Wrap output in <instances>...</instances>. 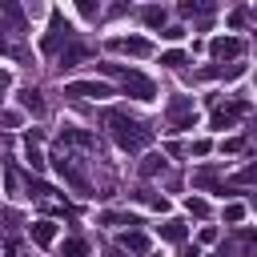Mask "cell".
I'll return each mask as SVG.
<instances>
[{"label": "cell", "instance_id": "ab89813d", "mask_svg": "<svg viewBox=\"0 0 257 257\" xmlns=\"http://www.w3.org/2000/svg\"><path fill=\"white\" fill-rule=\"evenodd\" d=\"M4 52H12V48H8V40H4V36H0V56H4Z\"/></svg>", "mask_w": 257, "mask_h": 257}, {"label": "cell", "instance_id": "f546056e", "mask_svg": "<svg viewBox=\"0 0 257 257\" xmlns=\"http://www.w3.org/2000/svg\"><path fill=\"white\" fill-rule=\"evenodd\" d=\"M209 149H213V141H193V149H189V153H193V157H205Z\"/></svg>", "mask_w": 257, "mask_h": 257}, {"label": "cell", "instance_id": "f35d334b", "mask_svg": "<svg viewBox=\"0 0 257 257\" xmlns=\"http://www.w3.org/2000/svg\"><path fill=\"white\" fill-rule=\"evenodd\" d=\"M181 257H201V253H197V245H193V249H185V253H181Z\"/></svg>", "mask_w": 257, "mask_h": 257}, {"label": "cell", "instance_id": "e575fe53", "mask_svg": "<svg viewBox=\"0 0 257 257\" xmlns=\"http://www.w3.org/2000/svg\"><path fill=\"white\" fill-rule=\"evenodd\" d=\"M169 157H185V145L181 141H169Z\"/></svg>", "mask_w": 257, "mask_h": 257}, {"label": "cell", "instance_id": "7c38bea8", "mask_svg": "<svg viewBox=\"0 0 257 257\" xmlns=\"http://www.w3.org/2000/svg\"><path fill=\"white\" fill-rule=\"evenodd\" d=\"M60 145H64V149L76 145V149H84V153H96V137H92L88 128H64V133H60Z\"/></svg>", "mask_w": 257, "mask_h": 257}, {"label": "cell", "instance_id": "d4e9b609", "mask_svg": "<svg viewBox=\"0 0 257 257\" xmlns=\"http://www.w3.org/2000/svg\"><path fill=\"white\" fill-rule=\"evenodd\" d=\"M185 209H189L193 217H209V201H205V197H189V201H185Z\"/></svg>", "mask_w": 257, "mask_h": 257}, {"label": "cell", "instance_id": "8992f818", "mask_svg": "<svg viewBox=\"0 0 257 257\" xmlns=\"http://www.w3.org/2000/svg\"><path fill=\"white\" fill-rule=\"evenodd\" d=\"M64 96H80V100H104V96H112V88H108L104 80H72V84H64Z\"/></svg>", "mask_w": 257, "mask_h": 257}, {"label": "cell", "instance_id": "836d02e7", "mask_svg": "<svg viewBox=\"0 0 257 257\" xmlns=\"http://www.w3.org/2000/svg\"><path fill=\"white\" fill-rule=\"evenodd\" d=\"M0 124H4V128H16L20 116H16V112H0Z\"/></svg>", "mask_w": 257, "mask_h": 257}, {"label": "cell", "instance_id": "74e56055", "mask_svg": "<svg viewBox=\"0 0 257 257\" xmlns=\"http://www.w3.org/2000/svg\"><path fill=\"white\" fill-rule=\"evenodd\" d=\"M8 84H12V80H8V72H4V68H0V96H4V92H8Z\"/></svg>", "mask_w": 257, "mask_h": 257}, {"label": "cell", "instance_id": "52a82bcc", "mask_svg": "<svg viewBox=\"0 0 257 257\" xmlns=\"http://www.w3.org/2000/svg\"><path fill=\"white\" fill-rule=\"evenodd\" d=\"M209 52H213L217 60H241V56H245V40H241V36H213V40H209Z\"/></svg>", "mask_w": 257, "mask_h": 257}, {"label": "cell", "instance_id": "83f0119b", "mask_svg": "<svg viewBox=\"0 0 257 257\" xmlns=\"http://www.w3.org/2000/svg\"><path fill=\"white\" fill-rule=\"evenodd\" d=\"M253 177H257V165H245V169L237 173V185H253Z\"/></svg>", "mask_w": 257, "mask_h": 257}, {"label": "cell", "instance_id": "9a60e30c", "mask_svg": "<svg viewBox=\"0 0 257 257\" xmlns=\"http://www.w3.org/2000/svg\"><path fill=\"white\" fill-rule=\"evenodd\" d=\"M133 197H137L141 205H149L153 213H165V209H169V197H165V193H157V189H149V185H145V189H137Z\"/></svg>", "mask_w": 257, "mask_h": 257}, {"label": "cell", "instance_id": "603a6c76", "mask_svg": "<svg viewBox=\"0 0 257 257\" xmlns=\"http://www.w3.org/2000/svg\"><path fill=\"white\" fill-rule=\"evenodd\" d=\"M161 64H165V68H185L189 56H185L181 48H169V52H161Z\"/></svg>", "mask_w": 257, "mask_h": 257}, {"label": "cell", "instance_id": "e0dca14e", "mask_svg": "<svg viewBox=\"0 0 257 257\" xmlns=\"http://www.w3.org/2000/svg\"><path fill=\"white\" fill-rule=\"evenodd\" d=\"M241 72H245V64H209V68H201L205 80H221V76L233 80V76H241Z\"/></svg>", "mask_w": 257, "mask_h": 257}, {"label": "cell", "instance_id": "8d00e7d4", "mask_svg": "<svg viewBox=\"0 0 257 257\" xmlns=\"http://www.w3.org/2000/svg\"><path fill=\"white\" fill-rule=\"evenodd\" d=\"M8 253H12V257H28V253H24V249H20L16 241H8Z\"/></svg>", "mask_w": 257, "mask_h": 257}, {"label": "cell", "instance_id": "b9f144b4", "mask_svg": "<svg viewBox=\"0 0 257 257\" xmlns=\"http://www.w3.org/2000/svg\"><path fill=\"white\" fill-rule=\"evenodd\" d=\"M213 257H217V253H213Z\"/></svg>", "mask_w": 257, "mask_h": 257}, {"label": "cell", "instance_id": "7402d4cb", "mask_svg": "<svg viewBox=\"0 0 257 257\" xmlns=\"http://www.w3.org/2000/svg\"><path fill=\"white\" fill-rule=\"evenodd\" d=\"M100 221L104 225H128V229L141 225V217H133V213H100Z\"/></svg>", "mask_w": 257, "mask_h": 257}, {"label": "cell", "instance_id": "4fadbf2b", "mask_svg": "<svg viewBox=\"0 0 257 257\" xmlns=\"http://www.w3.org/2000/svg\"><path fill=\"white\" fill-rule=\"evenodd\" d=\"M28 237H32L40 249H48V245L56 241V225H52L48 217H40V221H32V225H28Z\"/></svg>", "mask_w": 257, "mask_h": 257}, {"label": "cell", "instance_id": "60d3db41", "mask_svg": "<svg viewBox=\"0 0 257 257\" xmlns=\"http://www.w3.org/2000/svg\"><path fill=\"white\" fill-rule=\"evenodd\" d=\"M112 257H120V253H112Z\"/></svg>", "mask_w": 257, "mask_h": 257}, {"label": "cell", "instance_id": "9c48e42d", "mask_svg": "<svg viewBox=\"0 0 257 257\" xmlns=\"http://www.w3.org/2000/svg\"><path fill=\"white\" fill-rule=\"evenodd\" d=\"M84 60H88V44H80L76 36L56 52V68H60V72H64V68H76V64H84Z\"/></svg>", "mask_w": 257, "mask_h": 257}, {"label": "cell", "instance_id": "4dcf8cb0", "mask_svg": "<svg viewBox=\"0 0 257 257\" xmlns=\"http://www.w3.org/2000/svg\"><path fill=\"white\" fill-rule=\"evenodd\" d=\"M8 193L20 197V177H16V169H8Z\"/></svg>", "mask_w": 257, "mask_h": 257}, {"label": "cell", "instance_id": "d590c367", "mask_svg": "<svg viewBox=\"0 0 257 257\" xmlns=\"http://www.w3.org/2000/svg\"><path fill=\"white\" fill-rule=\"evenodd\" d=\"M201 241H205V245H209V241H217V229H213V225H205V229H201Z\"/></svg>", "mask_w": 257, "mask_h": 257}, {"label": "cell", "instance_id": "4316f807", "mask_svg": "<svg viewBox=\"0 0 257 257\" xmlns=\"http://www.w3.org/2000/svg\"><path fill=\"white\" fill-rule=\"evenodd\" d=\"M76 8H80V16H88V20H92V16H100V4H96V0H80Z\"/></svg>", "mask_w": 257, "mask_h": 257}, {"label": "cell", "instance_id": "cb8c5ba5", "mask_svg": "<svg viewBox=\"0 0 257 257\" xmlns=\"http://www.w3.org/2000/svg\"><path fill=\"white\" fill-rule=\"evenodd\" d=\"M141 173H145V177L165 173V157H145V161H141Z\"/></svg>", "mask_w": 257, "mask_h": 257}, {"label": "cell", "instance_id": "d6986e66", "mask_svg": "<svg viewBox=\"0 0 257 257\" xmlns=\"http://www.w3.org/2000/svg\"><path fill=\"white\" fill-rule=\"evenodd\" d=\"M165 8H157V4H149V8H141V20L149 24V28H165Z\"/></svg>", "mask_w": 257, "mask_h": 257}, {"label": "cell", "instance_id": "484cf974", "mask_svg": "<svg viewBox=\"0 0 257 257\" xmlns=\"http://www.w3.org/2000/svg\"><path fill=\"white\" fill-rule=\"evenodd\" d=\"M241 217H245V205H237V201H229V205H225V221H229V225H237Z\"/></svg>", "mask_w": 257, "mask_h": 257}, {"label": "cell", "instance_id": "7a4b0ae2", "mask_svg": "<svg viewBox=\"0 0 257 257\" xmlns=\"http://www.w3.org/2000/svg\"><path fill=\"white\" fill-rule=\"evenodd\" d=\"M104 76H116L120 80V92L124 96H133V100H153L157 96V84L145 76V72H133V68H124V64H96Z\"/></svg>", "mask_w": 257, "mask_h": 257}, {"label": "cell", "instance_id": "ba28073f", "mask_svg": "<svg viewBox=\"0 0 257 257\" xmlns=\"http://www.w3.org/2000/svg\"><path fill=\"white\" fill-rule=\"evenodd\" d=\"M249 112V100H229V104H221V108H213V128H233L241 116Z\"/></svg>", "mask_w": 257, "mask_h": 257}, {"label": "cell", "instance_id": "1f68e13d", "mask_svg": "<svg viewBox=\"0 0 257 257\" xmlns=\"http://www.w3.org/2000/svg\"><path fill=\"white\" fill-rule=\"evenodd\" d=\"M4 12H8V20H12V24H24V16H20V8H16V4H4Z\"/></svg>", "mask_w": 257, "mask_h": 257}, {"label": "cell", "instance_id": "d6a6232c", "mask_svg": "<svg viewBox=\"0 0 257 257\" xmlns=\"http://www.w3.org/2000/svg\"><path fill=\"white\" fill-rule=\"evenodd\" d=\"M161 36H165V40H181V36H185V28H181V24H173V28H165Z\"/></svg>", "mask_w": 257, "mask_h": 257}, {"label": "cell", "instance_id": "277c9868", "mask_svg": "<svg viewBox=\"0 0 257 257\" xmlns=\"http://www.w3.org/2000/svg\"><path fill=\"white\" fill-rule=\"evenodd\" d=\"M68 40H72V24L64 20V12H52V16H48V32H44L40 48H44L48 56H56V52H60Z\"/></svg>", "mask_w": 257, "mask_h": 257}, {"label": "cell", "instance_id": "3957f363", "mask_svg": "<svg viewBox=\"0 0 257 257\" xmlns=\"http://www.w3.org/2000/svg\"><path fill=\"white\" fill-rule=\"evenodd\" d=\"M48 161L56 165V173L64 177V185H72L80 197H92V181H88V173L80 169V157H76L72 149H64V145H60V149H56Z\"/></svg>", "mask_w": 257, "mask_h": 257}, {"label": "cell", "instance_id": "f1b7e54d", "mask_svg": "<svg viewBox=\"0 0 257 257\" xmlns=\"http://www.w3.org/2000/svg\"><path fill=\"white\" fill-rule=\"evenodd\" d=\"M221 149H225V153H241V149H245V141H241V137H229Z\"/></svg>", "mask_w": 257, "mask_h": 257}, {"label": "cell", "instance_id": "5bb4252c", "mask_svg": "<svg viewBox=\"0 0 257 257\" xmlns=\"http://www.w3.org/2000/svg\"><path fill=\"white\" fill-rule=\"evenodd\" d=\"M193 189H209V193H221V197H229V189L217 181V173H213V169H197V173H193Z\"/></svg>", "mask_w": 257, "mask_h": 257}, {"label": "cell", "instance_id": "2e32d148", "mask_svg": "<svg viewBox=\"0 0 257 257\" xmlns=\"http://www.w3.org/2000/svg\"><path fill=\"white\" fill-rule=\"evenodd\" d=\"M120 249H128V253H149V233L124 229V233H120Z\"/></svg>", "mask_w": 257, "mask_h": 257}, {"label": "cell", "instance_id": "8fae6325", "mask_svg": "<svg viewBox=\"0 0 257 257\" xmlns=\"http://www.w3.org/2000/svg\"><path fill=\"white\" fill-rule=\"evenodd\" d=\"M16 100H20V108L24 112H32V116H44V96H40V88H32V84H24L20 92H16Z\"/></svg>", "mask_w": 257, "mask_h": 257}, {"label": "cell", "instance_id": "ffe728a7", "mask_svg": "<svg viewBox=\"0 0 257 257\" xmlns=\"http://www.w3.org/2000/svg\"><path fill=\"white\" fill-rule=\"evenodd\" d=\"M24 157H28V165H32V173H40V169L48 165V161H44V153L36 149V141H28V137H24Z\"/></svg>", "mask_w": 257, "mask_h": 257}, {"label": "cell", "instance_id": "ac0fdd59", "mask_svg": "<svg viewBox=\"0 0 257 257\" xmlns=\"http://www.w3.org/2000/svg\"><path fill=\"white\" fill-rule=\"evenodd\" d=\"M60 257H88V241L84 237H68L60 245Z\"/></svg>", "mask_w": 257, "mask_h": 257}, {"label": "cell", "instance_id": "44dd1931", "mask_svg": "<svg viewBox=\"0 0 257 257\" xmlns=\"http://www.w3.org/2000/svg\"><path fill=\"white\" fill-rule=\"evenodd\" d=\"M185 233H189V229H185L181 221H165V225H161V237H165V241H173V245H181V241H185Z\"/></svg>", "mask_w": 257, "mask_h": 257}, {"label": "cell", "instance_id": "30bf717a", "mask_svg": "<svg viewBox=\"0 0 257 257\" xmlns=\"http://www.w3.org/2000/svg\"><path fill=\"white\" fill-rule=\"evenodd\" d=\"M108 52H124V56H149V52H153V44H149L145 36H116V40H108Z\"/></svg>", "mask_w": 257, "mask_h": 257}, {"label": "cell", "instance_id": "6da1fadb", "mask_svg": "<svg viewBox=\"0 0 257 257\" xmlns=\"http://www.w3.org/2000/svg\"><path fill=\"white\" fill-rule=\"evenodd\" d=\"M104 124H108L112 141H116L124 153H141V149H149V145H153V128H149L145 120H137V116L120 112V108H108V112H104Z\"/></svg>", "mask_w": 257, "mask_h": 257}, {"label": "cell", "instance_id": "5b68a950", "mask_svg": "<svg viewBox=\"0 0 257 257\" xmlns=\"http://www.w3.org/2000/svg\"><path fill=\"white\" fill-rule=\"evenodd\" d=\"M193 120H197L193 96H173V100L165 104V124H169L173 133H181V128H193Z\"/></svg>", "mask_w": 257, "mask_h": 257}]
</instances>
